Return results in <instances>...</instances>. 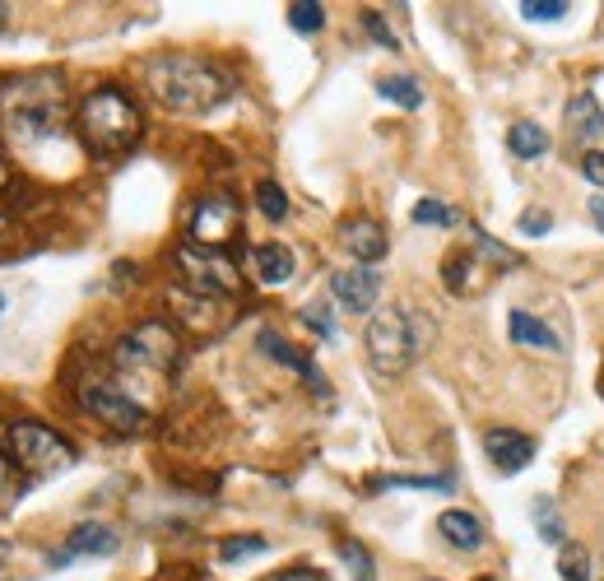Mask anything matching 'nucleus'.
I'll list each match as a JSON object with an SVG mask.
<instances>
[{
    "label": "nucleus",
    "instance_id": "nucleus-1",
    "mask_svg": "<svg viewBox=\"0 0 604 581\" xmlns=\"http://www.w3.org/2000/svg\"><path fill=\"white\" fill-rule=\"evenodd\" d=\"M145 85L149 93L164 102L168 112L181 117H205L224 108L232 98V75L205 57H187V51H168V57H149L145 61Z\"/></svg>",
    "mask_w": 604,
    "mask_h": 581
},
{
    "label": "nucleus",
    "instance_id": "nucleus-2",
    "mask_svg": "<svg viewBox=\"0 0 604 581\" xmlns=\"http://www.w3.org/2000/svg\"><path fill=\"white\" fill-rule=\"evenodd\" d=\"M0 126L14 145L66 136V85L57 75H23L0 85Z\"/></svg>",
    "mask_w": 604,
    "mask_h": 581
},
{
    "label": "nucleus",
    "instance_id": "nucleus-3",
    "mask_svg": "<svg viewBox=\"0 0 604 581\" xmlns=\"http://www.w3.org/2000/svg\"><path fill=\"white\" fill-rule=\"evenodd\" d=\"M75 126H80V140L89 154L98 158H117L126 149H136L140 130H145V117L136 108V98L117 85H98L85 102L80 112H75Z\"/></svg>",
    "mask_w": 604,
    "mask_h": 581
},
{
    "label": "nucleus",
    "instance_id": "nucleus-4",
    "mask_svg": "<svg viewBox=\"0 0 604 581\" xmlns=\"http://www.w3.org/2000/svg\"><path fill=\"white\" fill-rule=\"evenodd\" d=\"M433 326L418 322L409 307H377L373 322L363 331V345H367V363H373L377 377H400L405 367L424 354Z\"/></svg>",
    "mask_w": 604,
    "mask_h": 581
},
{
    "label": "nucleus",
    "instance_id": "nucleus-5",
    "mask_svg": "<svg viewBox=\"0 0 604 581\" xmlns=\"http://www.w3.org/2000/svg\"><path fill=\"white\" fill-rule=\"evenodd\" d=\"M181 345H177V331L164 322H140L136 331L121 335L117 345V367L130 377H168L172 363H177Z\"/></svg>",
    "mask_w": 604,
    "mask_h": 581
},
{
    "label": "nucleus",
    "instance_id": "nucleus-6",
    "mask_svg": "<svg viewBox=\"0 0 604 581\" xmlns=\"http://www.w3.org/2000/svg\"><path fill=\"white\" fill-rule=\"evenodd\" d=\"M10 456L29 480H47V474H61V470L75 465V446L61 433H51L47 424H14L10 429Z\"/></svg>",
    "mask_w": 604,
    "mask_h": 581
},
{
    "label": "nucleus",
    "instance_id": "nucleus-7",
    "mask_svg": "<svg viewBox=\"0 0 604 581\" xmlns=\"http://www.w3.org/2000/svg\"><path fill=\"white\" fill-rule=\"evenodd\" d=\"M80 405L117 433H145V424H149V410L126 386H117L108 377H85L80 382Z\"/></svg>",
    "mask_w": 604,
    "mask_h": 581
},
{
    "label": "nucleus",
    "instance_id": "nucleus-8",
    "mask_svg": "<svg viewBox=\"0 0 604 581\" xmlns=\"http://www.w3.org/2000/svg\"><path fill=\"white\" fill-rule=\"evenodd\" d=\"M177 266H181V275H187V284L196 288V294H205V298H232L242 288L238 266H232L228 256H219V252H205V247L187 243L177 252Z\"/></svg>",
    "mask_w": 604,
    "mask_h": 581
},
{
    "label": "nucleus",
    "instance_id": "nucleus-9",
    "mask_svg": "<svg viewBox=\"0 0 604 581\" xmlns=\"http://www.w3.org/2000/svg\"><path fill=\"white\" fill-rule=\"evenodd\" d=\"M238 228H242V205H238V196L209 191V196H200L196 215H191V247L219 252Z\"/></svg>",
    "mask_w": 604,
    "mask_h": 581
},
{
    "label": "nucleus",
    "instance_id": "nucleus-10",
    "mask_svg": "<svg viewBox=\"0 0 604 581\" xmlns=\"http://www.w3.org/2000/svg\"><path fill=\"white\" fill-rule=\"evenodd\" d=\"M117 549H121V535L112 531V525L85 521L66 535V544L57 553H47V568H66L70 559H80V553H89V559H108V553H117Z\"/></svg>",
    "mask_w": 604,
    "mask_h": 581
},
{
    "label": "nucleus",
    "instance_id": "nucleus-11",
    "mask_svg": "<svg viewBox=\"0 0 604 581\" xmlns=\"http://www.w3.org/2000/svg\"><path fill=\"white\" fill-rule=\"evenodd\" d=\"M330 294L345 312H373L382 298V270L373 266H349L330 275Z\"/></svg>",
    "mask_w": 604,
    "mask_h": 581
},
{
    "label": "nucleus",
    "instance_id": "nucleus-12",
    "mask_svg": "<svg viewBox=\"0 0 604 581\" xmlns=\"http://www.w3.org/2000/svg\"><path fill=\"white\" fill-rule=\"evenodd\" d=\"M484 452L493 461V470H503V474H521L525 465L535 461V442L516 433V429H488L484 433Z\"/></svg>",
    "mask_w": 604,
    "mask_h": 581
},
{
    "label": "nucleus",
    "instance_id": "nucleus-13",
    "mask_svg": "<svg viewBox=\"0 0 604 581\" xmlns=\"http://www.w3.org/2000/svg\"><path fill=\"white\" fill-rule=\"evenodd\" d=\"M339 243H345V252L358 260V266H377V260L386 256V228L377 219H345L339 224Z\"/></svg>",
    "mask_w": 604,
    "mask_h": 581
},
{
    "label": "nucleus",
    "instance_id": "nucleus-14",
    "mask_svg": "<svg viewBox=\"0 0 604 581\" xmlns=\"http://www.w3.org/2000/svg\"><path fill=\"white\" fill-rule=\"evenodd\" d=\"M437 535L452 544V549H461V553H475V549H484V521L475 516V512H465V508H446L442 516H437Z\"/></svg>",
    "mask_w": 604,
    "mask_h": 581
},
{
    "label": "nucleus",
    "instance_id": "nucleus-15",
    "mask_svg": "<svg viewBox=\"0 0 604 581\" xmlns=\"http://www.w3.org/2000/svg\"><path fill=\"white\" fill-rule=\"evenodd\" d=\"M567 136L582 140V145H591V140L604 136V108H600V98L591 89L567 98Z\"/></svg>",
    "mask_w": 604,
    "mask_h": 581
},
{
    "label": "nucleus",
    "instance_id": "nucleus-16",
    "mask_svg": "<svg viewBox=\"0 0 604 581\" xmlns=\"http://www.w3.org/2000/svg\"><path fill=\"white\" fill-rule=\"evenodd\" d=\"M256 339H260V354H270L275 363H284V367H294V373H298V377H303V382H307L311 391H326V377L317 373V363H311L307 354H298V349H294V345H288V339H284V335H275V331H260Z\"/></svg>",
    "mask_w": 604,
    "mask_h": 581
},
{
    "label": "nucleus",
    "instance_id": "nucleus-17",
    "mask_svg": "<svg viewBox=\"0 0 604 581\" xmlns=\"http://www.w3.org/2000/svg\"><path fill=\"white\" fill-rule=\"evenodd\" d=\"M294 252H288L284 243H260V247H251V270H256V279L266 284V288H279V284H288L294 279Z\"/></svg>",
    "mask_w": 604,
    "mask_h": 581
},
{
    "label": "nucleus",
    "instance_id": "nucleus-18",
    "mask_svg": "<svg viewBox=\"0 0 604 581\" xmlns=\"http://www.w3.org/2000/svg\"><path fill=\"white\" fill-rule=\"evenodd\" d=\"M507 326H512V345H521V349H535V354H563V339L548 331L539 316H531V312H512L507 316Z\"/></svg>",
    "mask_w": 604,
    "mask_h": 581
},
{
    "label": "nucleus",
    "instance_id": "nucleus-19",
    "mask_svg": "<svg viewBox=\"0 0 604 581\" xmlns=\"http://www.w3.org/2000/svg\"><path fill=\"white\" fill-rule=\"evenodd\" d=\"M507 149H512L516 158H525V164H539V158L548 154V130H544L539 121H516V126L507 130Z\"/></svg>",
    "mask_w": 604,
    "mask_h": 581
},
{
    "label": "nucleus",
    "instance_id": "nucleus-20",
    "mask_svg": "<svg viewBox=\"0 0 604 581\" xmlns=\"http://www.w3.org/2000/svg\"><path fill=\"white\" fill-rule=\"evenodd\" d=\"M377 93L386 102H396V108H405V112L424 108V85H418L414 75H386V79H377Z\"/></svg>",
    "mask_w": 604,
    "mask_h": 581
},
{
    "label": "nucleus",
    "instance_id": "nucleus-21",
    "mask_svg": "<svg viewBox=\"0 0 604 581\" xmlns=\"http://www.w3.org/2000/svg\"><path fill=\"white\" fill-rule=\"evenodd\" d=\"M535 525H539V540L544 544H567V525H563V516H558V503L554 498H535Z\"/></svg>",
    "mask_w": 604,
    "mask_h": 581
},
{
    "label": "nucleus",
    "instance_id": "nucleus-22",
    "mask_svg": "<svg viewBox=\"0 0 604 581\" xmlns=\"http://www.w3.org/2000/svg\"><path fill=\"white\" fill-rule=\"evenodd\" d=\"M288 29L303 33V38L321 33L326 29V10L317 6V0H294V6H288Z\"/></svg>",
    "mask_w": 604,
    "mask_h": 581
},
{
    "label": "nucleus",
    "instance_id": "nucleus-23",
    "mask_svg": "<svg viewBox=\"0 0 604 581\" xmlns=\"http://www.w3.org/2000/svg\"><path fill=\"white\" fill-rule=\"evenodd\" d=\"M256 209H260V215H266L270 224H279V219L288 215V196H284L279 181H256Z\"/></svg>",
    "mask_w": 604,
    "mask_h": 581
},
{
    "label": "nucleus",
    "instance_id": "nucleus-24",
    "mask_svg": "<svg viewBox=\"0 0 604 581\" xmlns=\"http://www.w3.org/2000/svg\"><path fill=\"white\" fill-rule=\"evenodd\" d=\"M469 270H475V256L452 252V256H446V270H442L446 288H452V294H469Z\"/></svg>",
    "mask_w": 604,
    "mask_h": 581
},
{
    "label": "nucleus",
    "instance_id": "nucleus-25",
    "mask_svg": "<svg viewBox=\"0 0 604 581\" xmlns=\"http://www.w3.org/2000/svg\"><path fill=\"white\" fill-rule=\"evenodd\" d=\"M558 572H563V581H591V553L582 544H563Z\"/></svg>",
    "mask_w": 604,
    "mask_h": 581
},
{
    "label": "nucleus",
    "instance_id": "nucleus-26",
    "mask_svg": "<svg viewBox=\"0 0 604 581\" xmlns=\"http://www.w3.org/2000/svg\"><path fill=\"white\" fill-rule=\"evenodd\" d=\"M469 243H475V252H484L493 266H521V256H516L512 247H503V243H493L484 228H469Z\"/></svg>",
    "mask_w": 604,
    "mask_h": 581
},
{
    "label": "nucleus",
    "instance_id": "nucleus-27",
    "mask_svg": "<svg viewBox=\"0 0 604 581\" xmlns=\"http://www.w3.org/2000/svg\"><path fill=\"white\" fill-rule=\"evenodd\" d=\"M251 553H266V540L260 535H232L219 544V563H238V559H251Z\"/></svg>",
    "mask_w": 604,
    "mask_h": 581
},
{
    "label": "nucleus",
    "instance_id": "nucleus-28",
    "mask_svg": "<svg viewBox=\"0 0 604 581\" xmlns=\"http://www.w3.org/2000/svg\"><path fill=\"white\" fill-rule=\"evenodd\" d=\"M414 224H433V228H452L456 224V209L452 205H442V200H418L414 205Z\"/></svg>",
    "mask_w": 604,
    "mask_h": 581
},
{
    "label": "nucleus",
    "instance_id": "nucleus-29",
    "mask_svg": "<svg viewBox=\"0 0 604 581\" xmlns=\"http://www.w3.org/2000/svg\"><path fill=\"white\" fill-rule=\"evenodd\" d=\"M339 559L354 568V581H373V553H367L358 540H339Z\"/></svg>",
    "mask_w": 604,
    "mask_h": 581
},
{
    "label": "nucleus",
    "instance_id": "nucleus-30",
    "mask_svg": "<svg viewBox=\"0 0 604 581\" xmlns=\"http://www.w3.org/2000/svg\"><path fill=\"white\" fill-rule=\"evenodd\" d=\"M567 10H572L567 0H525V6H521V14L531 19V23H554V19H563Z\"/></svg>",
    "mask_w": 604,
    "mask_h": 581
},
{
    "label": "nucleus",
    "instance_id": "nucleus-31",
    "mask_svg": "<svg viewBox=\"0 0 604 581\" xmlns=\"http://www.w3.org/2000/svg\"><path fill=\"white\" fill-rule=\"evenodd\" d=\"M303 322L317 331L321 339H330V335H335V307H330V303H307V307H303Z\"/></svg>",
    "mask_w": 604,
    "mask_h": 581
},
{
    "label": "nucleus",
    "instance_id": "nucleus-32",
    "mask_svg": "<svg viewBox=\"0 0 604 581\" xmlns=\"http://www.w3.org/2000/svg\"><path fill=\"white\" fill-rule=\"evenodd\" d=\"M548 228H554V215L548 209H539V205H531L525 215L516 219V233H525V237H544Z\"/></svg>",
    "mask_w": 604,
    "mask_h": 581
},
{
    "label": "nucleus",
    "instance_id": "nucleus-33",
    "mask_svg": "<svg viewBox=\"0 0 604 581\" xmlns=\"http://www.w3.org/2000/svg\"><path fill=\"white\" fill-rule=\"evenodd\" d=\"M582 173H586V181H591V187H600V191H604V149H591V154H582Z\"/></svg>",
    "mask_w": 604,
    "mask_h": 581
},
{
    "label": "nucleus",
    "instance_id": "nucleus-34",
    "mask_svg": "<svg viewBox=\"0 0 604 581\" xmlns=\"http://www.w3.org/2000/svg\"><path fill=\"white\" fill-rule=\"evenodd\" d=\"M363 29L373 33V38H377V42H382L386 51H396V47H400V42H396V33H390L386 23H382V14H363Z\"/></svg>",
    "mask_w": 604,
    "mask_h": 581
},
{
    "label": "nucleus",
    "instance_id": "nucleus-35",
    "mask_svg": "<svg viewBox=\"0 0 604 581\" xmlns=\"http://www.w3.org/2000/svg\"><path fill=\"white\" fill-rule=\"evenodd\" d=\"M260 581H326L317 568H284V572H275V577H260Z\"/></svg>",
    "mask_w": 604,
    "mask_h": 581
},
{
    "label": "nucleus",
    "instance_id": "nucleus-36",
    "mask_svg": "<svg viewBox=\"0 0 604 581\" xmlns=\"http://www.w3.org/2000/svg\"><path fill=\"white\" fill-rule=\"evenodd\" d=\"M591 219H595V228L604 233V196H591Z\"/></svg>",
    "mask_w": 604,
    "mask_h": 581
},
{
    "label": "nucleus",
    "instance_id": "nucleus-37",
    "mask_svg": "<svg viewBox=\"0 0 604 581\" xmlns=\"http://www.w3.org/2000/svg\"><path fill=\"white\" fill-rule=\"evenodd\" d=\"M6 29H10V6L0 0V33H6Z\"/></svg>",
    "mask_w": 604,
    "mask_h": 581
},
{
    "label": "nucleus",
    "instance_id": "nucleus-38",
    "mask_svg": "<svg viewBox=\"0 0 604 581\" xmlns=\"http://www.w3.org/2000/svg\"><path fill=\"white\" fill-rule=\"evenodd\" d=\"M6 187H10V164L0 158V191H6Z\"/></svg>",
    "mask_w": 604,
    "mask_h": 581
},
{
    "label": "nucleus",
    "instance_id": "nucleus-39",
    "mask_svg": "<svg viewBox=\"0 0 604 581\" xmlns=\"http://www.w3.org/2000/svg\"><path fill=\"white\" fill-rule=\"evenodd\" d=\"M6 474H10V456L0 452V489H6Z\"/></svg>",
    "mask_w": 604,
    "mask_h": 581
},
{
    "label": "nucleus",
    "instance_id": "nucleus-40",
    "mask_svg": "<svg viewBox=\"0 0 604 581\" xmlns=\"http://www.w3.org/2000/svg\"><path fill=\"white\" fill-rule=\"evenodd\" d=\"M6 228H10V224H6V215H0V233H6Z\"/></svg>",
    "mask_w": 604,
    "mask_h": 581
},
{
    "label": "nucleus",
    "instance_id": "nucleus-41",
    "mask_svg": "<svg viewBox=\"0 0 604 581\" xmlns=\"http://www.w3.org/2000/svg\"><path fill=\"white\" fill-rule=\"evenodd\" d=\"M0 312H6V294H0Z\"/></svg>",
    "mask_w": 604,
    "mask_h": 581
}]
</instances>
